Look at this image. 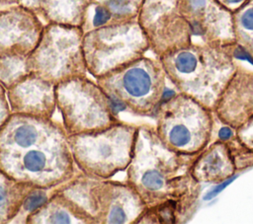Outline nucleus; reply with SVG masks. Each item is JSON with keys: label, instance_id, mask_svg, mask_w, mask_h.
<instances>
[{"label": "nucleus", "instance_id": "nucleus-12", "mask_svg": "<svg viewBox=\"0 0 253 224\" xmlns=\"http://www.w3.org/2000/svg\"><path fill=\"white\" fill-rule=\"evenodd\" d=\"M18 4L35 13L44 25L81 27L89 0H19Z\"/></svg>", "mask_w": 253, "mask_h": 224}, {"label": "nucleus", "instance_id": "nucleus-8", "mask_svg": "<svg viewBox=\"0 0 253 224\" xmlns=\"http://www.w3.org/2000/svg\"><path fill=\"white\" fill-rule=\"evenodd\" d=\"M43 28V22L20 4L0 7V83L6 90L30 74L28 58Z\"/></svg>", "mask_w": 253, "mask_h": 224}, {"label": "nucleus", "instance_id": "nucleus-5", "mask_svg": "<svg viewBox=\"0 0 253 224\" xmlns=\"http://www.w3.org/2000/svg\"><path fill=\"white\" fill-rule=\"evenodd\" d=\"M55 100L67 135L103 130L121 120L112 100L88 76L56 85Z\"/></svg>", "mask_w": 253, "mask_h": 224}, {"label": "nucleus", "instance_id": "nucleus-21", "mask_svg": "<svg viewBox=\"0 0 253 224\" xmlns=\"http://www.w3.org/2000/svg\"><path fill=\"white\" fill-rule=\"evenodd\" d=\"M231 182H232V179H231V180H228V181H227V182H225V183H223V184H222V185H220V186H218V187H216V188H214V189H213V190H211V192H210V193H209V194H208V196H206V197H205V198H206V199H209V198H211V197H212V196H213V195H214V194H216V193H217V192H219V191H220V190H221V189H222V188H223V187H226V186H227V185H228V184H229V183H231Z\"/></svg>", "mask_w": 253, "mask_h": 224}, {"label": "nucleus", "instance_id": "nucleus-18", "mask_svg": "<svg viewBox=\"0 0 253 224\" xmlns=\"http://www.w3.org/2000/svg\"><path fill=\"white\" fill-rule=\"evenodd\" d=\"M11 114L12 112L7 98V90L0 83V130L5 125Z\"/></svg>", "mask_w": 253, "mask_h": 224}, {"label": "nucleus", "instance_id": "nucleus-6", "mask_svg": "<svg viewBox=\"0 0 253 224\" xmlns=\"http://www.w3.org/2000/svg\"><path fill=\"white\" fill-rule=\"evenodd\" d=\"M82 47L88 73L97 79L144 56L149 42L134 20L84 33Z\"/></svg>", "mask_w": 253, "mask_h": 224}, {"label": "nucleus", "instance_id": "nucleus-10", "mask_svg": "<svg viewBox=\"0 0 253 224\" xmlns=\"http://www.w3.org/2000/svg\"><path fill=\"white\" fill-rule=\"evenodd\" d=\"M174 2L175 0H144L137 17L149 47L158 55L169 52L172 46Z\"/></svg>", "mask_w": 253, "mask_h": 224}, {"label": "nucleus", "instance_id": "nucleus-16", "mask_svg": "<svg viewBox=\"0 0 253 224\" xmlns=\"http://www.w3.org/2000/svg\"><path fill=\"white\" fill-rule=\"evenodd\" d=\"M172 63L179 72L191 73L197 67V58L189 51H182L172 59Z\"/></svg>", "mask_w": 253, "mask_h": 224}, {"label": "nucleus", "instance_id": "nucleus-22", "mask_svg": "<svg viewBox=\"0 0 253 224\" xmlns=\"http://www.w3.org/2000/svg\"><path fill=\"white\" fill-rule=\"evenodd\" d=\"M231 134H232L231 130L229 128H227V127H222L219 130V137L221 139H227V138H229L231 136Z\"/></svg>", "mask_w": 253, "mask_h": 224}, {"label": "nucleus", "instance_id": "nucleus-13", "mask_svg": "<svg viewBox=\"0 0 253 224\" xmlns=\"http://www.w3.org/2000/svg\"><path fill=\"white\" fill-rule=\"evenodd\" d=\"M94 224L84 210L59 191L41 208L30 214L26 224Z\"/></svg>", "mask_w": 253, "mask_h": 224}, {"label": "nucleus", "instance_id": "nucleus-15", "mask_svg": "<svg viewBox=\"0 0 253 224\" xmlns=\"http://www.w3.org/2000/svg\"><path fill=\"white\" fill-rule=\"evenodd\" d=\"M71 180L72 179L50 187H34L25 197L18 214L14 217L11 223L26 224V220L30 214L44 205L55 193L64 190Z\"/></svg>", "mask_w": 253, "mask_h": 224}, {"label": "nucleus", "instance_id": "nucleus-3", "mask_svg": "<svg viewBox=\"0 0 253 224\" xmlns=\"http://www.w3.org/2000/svg\"><path fill=\"white\" fill-rule=\"evenodd\" d=\"M63 192L94 224H134L146 208L138 193L126 181L92 178L80 171Z\"/></svg>", "mask_w": 253, "mask_h": 224}, {"label": "nucleus", "instance_id": "nucleus-11", "mask_svg": "<svg viewBox=\"0 0 253 224\" xmlns=\"http://www.w3.org/2000/svg\"><path fill=\"white\" fill-rule=\"evenodd\" d=\"M144 0H89L81 29L84 33L107 25L137 20Z\"/></svg>", "mask_w": 253, "mask_h": 224}, {"label": "nucleus", "instance_id": "nucleus-20", "mask_svg": "<svg viewBox=\"0 0 253 224\" xmlns=\"http://www.w3.org/2000/svg\"><path fill=\"white\" fill-rule=\"evenodd\" d=\"M234 55H235V57H237V58H239V59L249 61L251 64H253V59H252V57L249 55V53H247V52H246L242 47H240V46L234 51Z\"/></svg>", "mask_w": 253, "mask_h": 224}, {"label": "nucleus", "instance_id": "nucleus-19", "mask_svg": "<svg viewBox=\"0 0 253 224\" xmlns=\"http://www.w3.org/2000/svg\"><path fill=\"white\" fill-rule=\"evenodd\" d=\"M242 27L248 31H253V7L248 8L240 17Z\"/></svg>", "mask_w": 253, "mask_h": 224}, {"label": "nucleus", "instance_id": "nucleus-1", "mask_svg": "<svg viewBox=\"0 0 253 224\" xmlns=\"http://www.w3.org/2000/svg\"><path fill=\"white\" fill-rule=\"evenodd\" d=\"M67 137L53 117L12 113L0 130V169L35 187L62 184L79 172Z\"/></svg>", "mask_w": 253, "mask_h": 224}, {"label": "nucleus", "instance_id": "nucleus-24", "mask_svg": "<svg viewBox=\"0 0 253 224\" xmlns=\"http://www.w3.org/2000/svg\"><path fill=\"white\" fill-rule=\"evenodd\" d=\"M224 2H226L227 4H232V5H234V4H238V3H240L241 1H243V0H223Z\"/></svg>", "mask_w": 253, "mask_h": 224}, {"label": "nucleus", "instance_id": "nucleus-23", "mask_svg": "<svg viewBox=\"0 0 253 224\" xmlns=\"http://www.w3.org/2000/svg\"><path fill=\"white\" fill-rule=\"evenodd\" d=\"M18 3H19V0H0V7L15 5Z\"/></svg>", "mask_w": 253, "mask_h": 224}, {"label": "nucleus", "instance_id": "nucleus-14", "mask_svg": "<svg viewBox=\"0 0 253 224\" xmlns=\"http://www.w3.org/2000/svg\"><path fill=\"white\" fill-rule=\"evenodd\" d=\"M34 187L15 181L0 169V224L11 223L25 197Z\"/></svg>", "mask_w": 253, "mask_h": 224}, {"label": "nucleus", "instance_id": "nucleus-7", "mask_svg": "<svg viewBox=\"0 0 253 224\" xmlns=\"http://www.w3.org/2000/svg\"><path fill=\"white\" fill-rule=\"evenodd\" d=\"M95 80L112 100L118 112L149 115L163 101L161 67L145 56Z\"/></svg>", "mask_w": 253, "mask_h": 224}, {"label": "nucleus", "instance_id": "nucleus-2", "mask_svg": "<svg viewBox=\"0 0 253 224\" xmlns=\"http://www.w3.org/2000/svg\"><path fill=\"white\" fill-rule=\"evenodd\" d=\"M139 126L120 120L95 132L68 135L77 169L85 176L112 179L126 172L134 152Z\"/></svg>", "mask_w": 253, "mask_h": 224}, {"label": "nucleus", "instance_id": "nucleus-4", "mask_svg": "<svg viewBox=\"0 0 253 224\" xmlns=\"http://www.w3.org/2000/svg\"><path fill=\"white\" fill-rule=\"evenodd\" d=\"M81 27L45 24L40 41L28 58L29 73L53 86L88 74Z\"/></svg>", "mask_w": 253, "mask_h": 224}, {"label": "nucleus", "instance_id": "nucleus-9", "mask_svg": "<svg viewBox=\"0 0 253 224\" xmlns=\"http://www.w3.org/2000/svg\"><path fill=\"white\" fill-rule=\"evenodd\" d=\"M12 113L52 118L56 111L55 86L32 74L7 89Z\"/></svg>", "mask_w": 253, "mask_h": 224}, {"label": "nucleus", "instance_id": "nucleus-17", "mask_svg": "<svg viewBox=\"0 0 253 224\" xmlns=\"http://www.w3.org/2000/svg\"><path fill=\"white\" fill-rule=\"evenodd\" d=\"M168 139L174 146L181 147L189 142L190 132L184 125H175L168 132Z\"/></svg>", "mask_w": 253, "mask_h": 224}]
</instances>
